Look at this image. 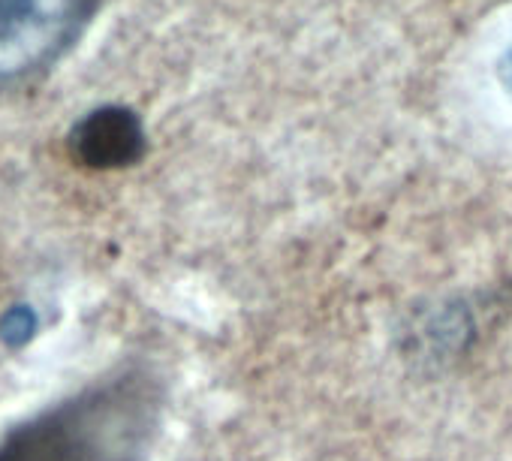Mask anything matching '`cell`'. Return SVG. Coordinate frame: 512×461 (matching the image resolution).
I'll return each mask as SVG.
<instances>
[{
	"label": "cell",
	"mask_w": 512,
	"mask_h": 461,
	"mask_svg": "<svg viewBox=\"0 0 512 461\" xmlns=\"http://www.w3.org/2000/svg\"><path fill=\"white\" fill-rule=\"evenodd\" d=\"M163 392L142 365H127L0 440V461H148Z\"/></svg>",
	"instance_id": "6da1fadb"
},
{
	"label": "cell",
	"mask_w": 512,
	"mask_h": 461,
	"mask_svg": "<svg viewBox=\"0 0 512 461\" xmlns=\"http://www.w3.org/2000/svg\"><path fill=\"white\" fill-rule=\"evenodd\" d=\"M97 0H0V76L52 61L88 22Z\"/></svg>",
	"instance_id": "7a4b0ae2"
},
{
	"label": "cell",
	"mask_w": 512,
	"mask_h": 461,
	"mask_svg": "<svg viewBox=\"0 0 512 461\" xmlns=\"http://www.w3.org/2000/svg\"><path fill=\"white\" fill-rule=\"evenodd\" d=\"M70 154L88 169H124L145 154V127L124 106H103L85 115L70 133Z\"/></svg>",
	"instance_id": "3957f363"
},
{
	"label": "cell",
	"mask_w": 512,
	"mask_h": 461,
	"mask_svg": "<svg viewBox=\"0 0 512 461\" xmlns=\"http://www.w3.org/2000/svg\"><path fill=\"white\" fill-rule=\"evenodd\" d=\"M500 82H503V88L512 94V49H506V55H503V61H500Z\"/></svg>",
	"instance_id": "277c9868"
}]
</instances>
